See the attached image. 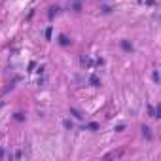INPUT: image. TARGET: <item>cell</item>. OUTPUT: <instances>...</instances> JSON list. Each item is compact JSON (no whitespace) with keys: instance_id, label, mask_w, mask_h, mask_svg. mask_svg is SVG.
<instances>
[{"instance_id":"cell-5","label":"cell","mask_w":161,"mask_h":161,"mask_svg":"<svg viewBox=\"0 0 161 161\" xmlns=\"http://www.w3.org/2000/svg\"><path fill=\"white\" fill-rule=\"evenodd\" d=\"M87 129H91V131H97V129H99V125H97V123H89V125H87Z\"/></svg>"},{"instance_id":"cell-4","label":"cell","mask_w":161,"mask_h":161,"mask_svg":"<svg viewBox=\"0 0 161 161\" xmlns=\"http://www.w3.org/2000/svg\"><path fill=\"white\" fill-rule=\"evenodd\" d=\"M70 112L74 114V116H76V118H83V116H82V114H80V112L76 110V108H70Z\"/></svg>"},{"instance_id":"cell-1","label":"cell","mask_w":161,"mask_h":161,"mask_svg":"<svg viewBox=\"0 0 161 161\" xmlns=\"http://www.w3.org/2000/svg\"><path fill=\"white\" fill-rule=\"evenodd\" d=\"M142 135L146 136V139H152V129L150 127H142Z\"/></svg>"},{"instance_id":"cell-3","label":"cell","mask_w":161,"mask_h":161,"mask_svg":"<svg viewBox=\"0 0 161 161\" xmlns=\"http://www.w3.org/2000/svg\"><path fill=\"white\" fill-rule=\"evenodd\" d=\"M59 42H61L63 45H68V42H70V40H68L66 36H61V38H59Z\"/></svg>"},{"instance_id":"cell-2","label":"cell","mask_w":161,"mask_h":161,"mask_svg":"<svg viewBox=\"0 0 161 161\" xmlns=\"http://www.w3.org/2000/svg\"><path fill=\"white\" fill-rule=\"evenodd\" d=\"M121 48H123L125 51H131V50H133V45H131L129 42H125V40H123V42H121Z\"/></svg>"}]
</instances>
